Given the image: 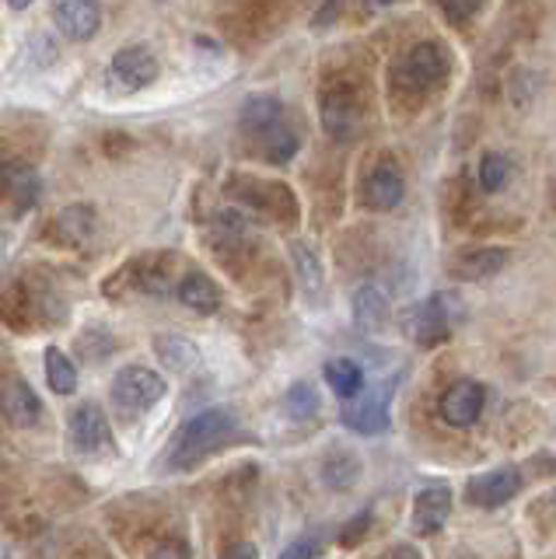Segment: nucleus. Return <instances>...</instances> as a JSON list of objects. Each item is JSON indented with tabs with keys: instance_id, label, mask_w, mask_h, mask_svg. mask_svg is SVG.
<instances>
[{
	"instance_id": "1",
	"label": "nucleus",
	"mask_w": 556,
	"mask_h": 559,
	"mask_svg": "<svg viewBox=\"0 0 556 559\" xmlns=\"http://www.w3.org/2000/svg\"><path fill=\"white\" fill-rule=\"evenodd\" d=\"M241 133L252 144V151L270 165H287L301 147V136L287 119L284 105L273 95H252L241 105Z\"/></svg>"
},
{
	"instance_id": "2",
	"label": "nucleus",
	"mask_w": 556,
	"mask_h": 559,
	"mask_svg": "<svg viewBox=\"0 0 556 559\" xmlns=\"http://www.w3.org/2000/svg\"><path fill=\"white\" fill-rule=\"evenodd\" d=\"M235 430H238V413L232 406H211L189 416L168 444V465L171 468L197 465L206 454H214Z\"/></svg>"
},
{
	"instance_id": "3",
	"label": "nucleus",
	"mask_w": 556,
	"mask_h": 559,
	"mask_svg": "<svg viewBox=\"0 0 556 559\" xmlns=\"http://www.w3.org/2000/svg\"><path fill=\"white\" fill-rule=\"evenodd\" d=\"M364 116H368V102H364V87L354 78H340L336 84H326L322 92V127L333 140H354L364 130Z\"/></svg>"
},
{
	"instance_id": "4",
	"label": "nucleus",
	"mask_w": 556,
	"mask_h": 559,
	"mask_svg": "<svg viewBox=\"0 0 556 559\" xmlns=\"http://www.w3.org/2000/svg\"><path fill=\"white\" fill-rule=\"evenodd\" d=\"M228 192L246 203L256 214H267L273 221H294L298 217V200L284 182H263V179H252V175H235Z\"/></svg>"
},
{
	"instance_id": "5",
	"label": "nucleus",
	"mask_w": 556,
	"mask_h": 559,
	"mask_svg": "<svg viewBox=\"0 0 556 559\" xmlns=\"http://www.w3.org/2000/svg\"><path fill=\"white\" fill-rule=\"evenodd\" d=\"M451 305H456V294H434L424 305H413L403 314V332L421 346H438L451 336V322H456Z\"/></svg>"
},
{
	"instance_id": "6",
	"label": "nucleus",
	"mask_w": 556,
	"mask_h": 559,
	"mask_svg": "<svg viewBox=\"0 0 556 559\" xmlns=\"http://www.w3.org/2000/svg\"><path fill=\"white\" fill-rule=\"evenodd\" d=\"M109 87L119 95H133V92H144L147 84L158 81V57L144 46H127L119 49L113 63H109V74H106Z\"/></svg>"
},
{
	"instance_id": "7",
	"label": "nucleus",
	"mask_w": 556,
	"mask_h": 559,
	"mask_svg": "<svg viewBox=\"0 0 556 559\" xmlns=\"http://www.w3.org/2000/svg\"><path fill=\"white\" fill-rule=\"evenodd\" d=\"M165 395V381L162 374H154L151 367L144 364H130L123 371L116 374L113 381V402L123 413H141V409H151L154 402Z\"/></svg>"
},
{
	"instance_id": "8",
	"label": "nucleus",
	"mask_w": 556,
	"mask_h": 559,
	"mask_svg": "<svg viewBox=\"0 0 556 559\" xmlns=\"http://www.w3.org/2000/svg\"><path fill=\"white\" fill-rule=\"evenodd\" d=\"M451 74V57L438 43H416L410 57L403 60V78L416 87V92H430Z\"/></svg>"
},
{
	"instance_id": "9",
	"label": "nucleus",
	"mask_w": 556,
	"mask_h": 559,
	"mask_svg": "<svg viewBox=\"0 0 556 559\" xmlns=\"http://www.w3.org/2000/svg\"><path fill=\"white\" fill-rule=\"evenodd\" d=\"M67 433H71V444L81 454H98L113 448V430L109 419L102 413L95 402H84L71 413V424H67Z\"/></svg>"
},
{
	"instance_id": "10",
	"label": "nucleus",
	"mask_w": 556,
	"mask_h": 559,
	"mask_svg": "<svg viewBox=\"0 0 556 559\" xmlns=\"http://www.w3.org/2000/svg\"><path fill=\"white\" fill-rule=\"evenodd\" d=\"M54 22L67 39L88 43L102 28V0H54Z\"/></svg>"
},
{
	"instance_id": "11",
	"label": "nucleus",
	"mask_w": 556,
	"mask_h": 559,
	"mask_svg": "<svg viewBox=\"0 0 556 559\" xmlns=\"http://www.w3.org/2000/svg\"><path fill=\"white\" fill-rule=\"evenodd\" d=\"M483 402H486V392H483V384L473 381V378H462L456 381L451 389L441 395V416L448 419L451 427H473L480 413H483Z\"/></svg>"
},
{
	"instance_id": "12",
	"label": "nucleus",
	"mask_w": 556,
	"mask_h": 559,
	"mask_svg": "<svg viewBox=\"0 0 556 559\" xmlns=\"http://www.w3.org/2000/svg\"><path fill=\"white\" fill-rule=\"evenodd\" d=\"M0 413L11 427L28 430L43 419V402L25 378H8L4 389H0Z\"/></svg>"
},
{
	"instance_id": "13",
	"label": "nucleus",
	"mask_w": 556,
	"mask_h": 559,
	"mask_svg": "<svg viewBox=\"0 0 556 559\" xmlns=\"http://www.w3.org/2000/svg\"><path fill=\"white\" fill-rule=\"evenodd\" d=\"M518 493H521V472L514 465H504L469 479V500L476 507H500Z\"/></svg>"
},
{
	"instance_id": "14",
	"label": "nucleus",
	"mask_w": 556,
	"mask_h": 559,
	"mask_svg": "<svg viewBox=\"0 0 556 559\" xmlns=\"http://www.w3.org/2000/svg\"><path fill=\"white\" fill-rule=\"evenodd\" d=\"M406 197V179L403 171H399L395 162H378L368 175V182H364V203L371 210H395Z\"/></svg>"
},
{
	"instance_id": "15",
	"label": "nucleus",
	"mask_w": 556,
	"mask_h": 559,
	"mask_svg": "<svg viewBox=\"0 0 556 559\" xmlns=\"http://www.w3.org/2000/svg\"><path fill=\"white\" fill-rule=\"evenodd\" d=\"M395 389V381H386L378 392H368L360 402L343 409V424L357 433H378L389 427V395Z\"/></svg>"
},
{
	"instance_id": "16",
	"label": "nucleus",
	"mask_w": 556,
	"mask_h": 559,
	"mask_svg": "<svg viewBox=\"0 0 556 559\" xmlns=\"http://www.w3.org/2000/svg\"><path fill=\"white\" fill-rule=\"evenodd\" d=\"M451 514V489L441 483L424 486L413 500V532L416 535H434L445 528V521Z\"/></svg>"
},
{
	"instance_id": "17",
	"label": "nucleus",
	"mask_w": 556,
	"mask_h": 559,
	"mask_svg": "<svg viewBox=\"0 0 556 559\" xmlns=\"http://www.w3.org/2000/svg\"><path fill=\"white\" fill-rule=\"evenodd\" d=\"M504 266H508V249H494V245H480V249L459 252L451 259V273L465 284H480V280L497 276Z\"/></svg>"
},
{
	"instance_id": "18",
	"label": "nucleus",
	"mask_w": 556,
	"mask_h": 559,
	"mask_svg": "<svg viewBox=\"0 0 556 559\" xmlns=\"http://www.w3.org/2000/svg\"><path fill=\"white\" fill-rule=\"evenodd\" d=\"M176 262L179 255H168V252H154L130 262V276H133V287H141L147 294H168L171 290V280H176Z\"/></svg>"
},
{
	"instance_id": "19",
	"label": "nucleus",
	"mask_w": 556,
	"mask_h": 559,
	"mask_svg": "<svg viewBox=\"0 0 556 559\" xmlns=\"http://www.w3.org/2000/svg\"><path fill=\"white\" fill-rule=\"evenodd\" d=\"M54 238L60 245H81V241H88L92 231H95V210L88 203H71V206H63L60 214L54 217Z\"/></svg>"
},
{
	"instance_id": "20",
	"label": "nucleus",
	"mask_w": 556,
	"mask_h": 559,
	"mask_svg": "<svg viewBox=\"0 0 556 559\" xmlns=\"http://www.w3.org/2000/svg\"><path fill=\"white\" fill-rule=\"evenodd\" d=\"M154 354L168 367L171 374H186L189 367L200 364V349L189 336H179V332H162L154 336Z\"/></svg>"
},
{
	"instance_id": "21",
	"label": "nucleus",
	"mask_w": 556,
	"mask_h": 559,
	"mask_svg": "<svg viewBox=\"0 0 556 559\" xmlns=\"http://www.w3.org/2000/svg\"><path fill=\"white\" fill-rule=\"evenodd\" d=\"M176 294H179V301H182L189 311L211 314V311L221 308V287H217L206 273H186V276L179 280Z\"/></svg>"
},
{
	"instance_id": "22",
	"label": "nucleus",
	"mask_w": 556,
	"mask_h": 559,
	"mask_svg": "<svg viewBox=\"0 0 556 559\" xmlns=\"http://www.w3.org/2000/svg\"><path fill=\"white\" fill-rule=\"evenodd\" d=\"M354 322L364 332H375L389 322V297L378 284H364L354 294Z\"/></svg>"
},
{
	"instance_id": "23",
	"label": "nucleus",
	"mask_w": 556,
	"mask_h": 559,
	"mask_svg": "<svg viewBox=\"0 0 556 559\" xmlns=\"http://www.w3.org/2000/svg\"><path fill=\"white\" fill-rule=\"evenodd\" d=\"M322 374H326V381H329V389H333L340 399H357V395L364 392V371H360V364L351 360V357L329 360Z\"/></svg>"
},
{
	"instance_id": "24",
	"label": "nucleus",
	"mask_w": 556,
	"mask_h": 559,
	"mask_svg": "<svg viewBox=\"0 0 556 559\" xmlns=\"http://www.w3.org/2000/svg\"><path fill=\"white\" fill-rule=\"evenodd\" d=\"M246 231H249V224H246V217L238 214V210H221V214L211 221V241H214V249L221 255H228L232 249H238V245L246 241Z\"/></svg>"
},
{
	"instance_id": "25",
	"label": "nucleus",
	"mask_w": 556,
	"mask_h": 559,
	"mask_svg": "<svg viewBox=\"0 0 556 559\" xmlns=\"http://www.w3.org/2000/svg\"><path fill=\"white\" fill-rule=\"evenodd\" d=\"M46 381L57 395H74V389H78V367L57 346L46 349Z\"/></svg>"
},
{
	"instance_id": "26",
	"label": "nucleus",
	"mask_w": 556,
	"mask_h": 559,
	"mask_svg": "<svg viewBox=\"0 0 556 559\" xmlns=\"http://www.w3.org/2000/svg\"><path fill=\"white\" fill-rule=\"evenodd\" d=\"M291 255H294V270H298V280L308 294H319L322 290V262L316 255V249H308L305 241H294L291 245Z\"/></svg>"
},
{
	"instance_id": "27",
	"label": "nucleus",
	"mask_w": 556,
	"mask_h": 559,
	"mask_svg": "<svg viewBox=\"0 0 556 559\" xmlns=\"http://www.w3.org/2000/svg\"><path fill=\"white\" fill-rule=\"evenodd\" d=\"M8 197L19 203V210H28L32 203L39 200V175L32 171L28 165H11V182H8Z\"/></svg>"
},
{
	"instance_id": "28",
	"label": "nucleus",
	"mask_w": 556,
	"mask_h": 559,
	"mask_svg": "<svg viewBox=\"0 0 556 559\" xmlns=\"http://www.w3.org/2000/svg\"><path fill=\"white\" fill-rule=\"evenodd\" d=\"M322 476H326L329 486H340V489L354 486V479L360 476L357 454H354V451H333V454L326 459V465H322Z\"/></svg>"
},
{
	"instance_id": "29",
	"label": "nucleus",
	"mask_w": 556,
	"mask_h": 559,
	"mask_svg": "<svg viewBox=\"0 0 556 559\" xmlns=\"http://www.w3.org/2000/svg\"><path fill=\"white\" fill-rule=\"evenodd\" d=\"M476 179H480V189L483 192H500L504 186H508V179H511V162L504 154H497V151L483 154Z\"/></svg>"
},
{
	"instance_id": "30",
	"label": "nucleus",
	"mask_w": 556,
	"mask_h": 559,
	"mask_svg": "<svg viewBox=\"0 0 556 559\" xmlns=\"http://www.w3.org/2000/svg\"><path fill=\"white\" fill-rule=\"evenodd\" d=\"M284 406L294 419H311L319 413V392H316V384L311 381H298V384H291L287 395H284Z\"/></svg>"
},
{
	"instance_id": "31",
	"label": "nucleus",
	"mask_w": 556,
	"mask_h": 559,
	"mask_svg": "<svg viewBox=\"0 0 556 559\" xmlns=\"http://www.w3.org/2000/svg\"><path fill=\"white\" fill-rule=\"evenodd\" d=\"M319 546H322V535L319 532H308L301 538H294L291 546L284 549L281 559H316L319 556Z\"/></svg>"
},
{
	"instance_id": "32",
	"label": "nucleus",
	"mask_w": 556,
	"mask_h": 559,
	"mask_svg": "<svg viewBox=\"0 0 556 559\" xmlns=\"http://www.w3.org/2000/svg\"><path fill=\"white\" fill-rule=\"evenodd\" d=\"M483 0H438V8L445 11V17L451 22H465V17H473L480 11Z\"/></svg>"
},
{
	"instance_id": "33",
	"label": "nucleus",
	"mask_w": 556,
	"mask_h": 559,
	"mask_svg": "<svg viewBox=\"0 0 556 559\" xmlns=\"http://www.w3.org/2000/svg\"><path fill=\"white\" fill-rule=\"evenodd\" d=\"M147 559H189V552H186V546H179V542H162Z\"/></svg>"
},
{
	"instance_id": "34",
	"label": "nucleus",
	"mask_w": 556,
	"mask_h": 559,
	"mask_svg": "<svg viewBox=\"0 0 556 559\" xmlns=\"http://www.w3.org/2000/svg\"><path fill=\"white\" fill-rule=\"evenodd\" d=\"M221 559H259V552H256V546H249V542H238V546H232Z\"/></svg>"
},
{
	"instance_id": "35",
	"label": "nucleus",
	"mask_w": 556,
	"mask_h": 559,
	"mask_svg": "<svg viewBox=\"0 0 556 559\" xmlns=\"http://www.w3.org/2000/svg\"><path fill=\"white\" fill-rule=\"evenodd\" d=\"M11 165H14V162H4V157H0V200L8 197V182H11Z\"/></svg>"
},
{
	"instance_id": "36",
	"label": "nucleus",
	"mask_w": 556,
	"mask_h": 559,
	"mask_svg": "<svg viewBox=\"0 0 556 559\" xmlns=\"http://www.w3.org/2000/svg\"><path fill=\"white\" fill-rule=\"evenodd\" d=\"M8 8H11V11H28V8H32V0H8Z\"/></svg>"
},
{
	"instance_id": "37",
	"label": "nucleus",
	"mask_w": 556,
	"mask_h": 559,
	"mask_svg": "<svg viewBox=\"0 0 556 559\" xmlns=\"http://www.w3.org/2000/svg\"><path fill=\"white\" fill-rule=\"evenodd\" d=\"M158 4H168V0H158Z\"/></svg>"
}]
</instances>
